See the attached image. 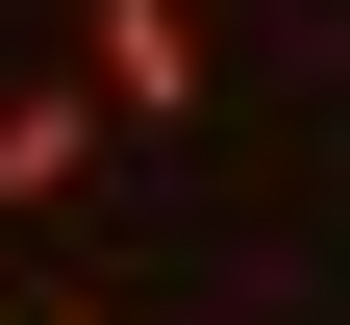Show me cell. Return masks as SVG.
<instances>
[{
    "label": "cell",
    "mask_w": 350,
    "mask_h": 325,
    "mask_svg": "<svg viewBox=\"0 0 350 325\" xmlns=\"http://www.w3.org/2000/svg\"><path fill=\"white\" fill-rule=\"evenodd\" d=\"M25 325H100V300H25Z\"/></svg>",
    "instance_id": "277c9868"
},
{
    "label": "cell",
    "mask_w": 350,
    "mask_h": 325,
    "mask_svg": "<svg viewBox=\"0 0 350 325\" xmlns=\"http://www.w3.org/2000/svg\"><path fill=\"white\" fill-rule=\"evenodd\" d=\"M0 325H25V250H0Z\"/></svg>",
    "instance_id": "3957f363"
},
{
    "label": "cell",
    "mask_w": 350,
    "mask_h": 325,
    "mask_svg": "<svg viewBox=\"0 0 350 325\" xmlns=\"http://www.w3.org/2000/svg\"><path fill=\"white\" fill-rule=\"evenodd\" d=\"M75 101H100V125H200V101H226V0H75Z\"/></svg>",
    "instance_id": "6da1fadb"
},
{
    "label": "cell",
    "mask_w": 350,
    "mask_h": 325,
    "mask_svg": "<svg viewBox=\"0 0 350 325\" xmlns=\"http://www.w3.org/2000/svg\"><path fill=\"white\" fill-rule=\"evenodd\" d=\"M100 175H125V125L75 101V75H0V225H75Z\"/></svg>",
    "instance_id": "7a4b0ae2"
}]
</instances>
